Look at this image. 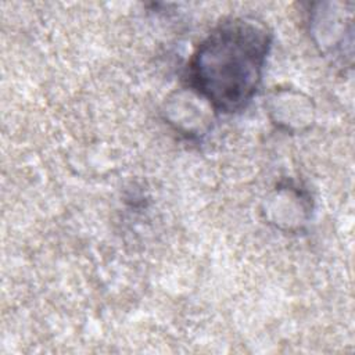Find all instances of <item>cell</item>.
<instances>
[{
	"label": "cell",
	"mask_w": 355,
	"mask_h": 355,
	"mask_svg": "<svg viewBox=\"0 0 355 355\" xmlns=\"http://www.w3.org/2000/svg\"><path fill=\"white\" fill-rule=\"evenodd\" d=\"M272 46V32L252 17L219 22L196 47L187 85L215 112L236 114L255 97Z\"/></svg>",
	"instance_id": "6da1fadb"
}]
</instances>
